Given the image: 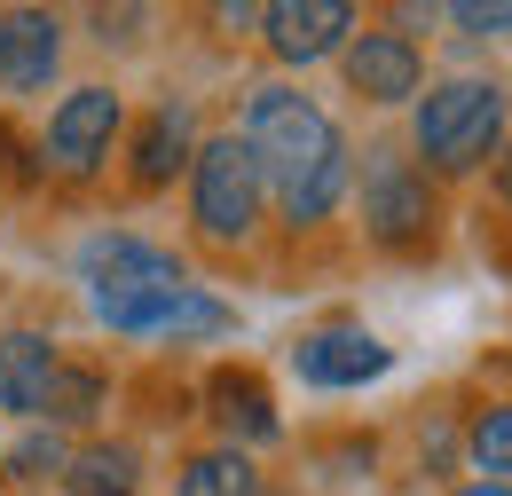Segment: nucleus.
I'll return each mask as SVG.
<instances>
[{"instance_id": "1", "label": "nucleus", "mask_w": 512, "mask_h": 496, "mask_svg": "<svg viewBox=\"0 0 512 496\" xmlns=\"http://www.w3.org/2000/svg\"><path fill=\"white\" fill-rule=\"evenodd\" d=\"M245 150H253L260 182L276 189V197H292L300 182H316L323 166L347 150L339 142V126L323 111L316 95H300V87H253V103H245V134H237Z\"/></svg>"}, {"instance_id": "2", "label": "nucleus", "mask_w": 512, "mask_h": 496, "mask_svg": "<svg viewBox=\"0 0 512 496\" xmlns=\"http://www.w3.org/2000/svg\"><path fill=\"white\" fill-rule=\"evenodd\" d=\"M410 142L434 174H473L505 150V87L489 79H442L418 95V119H410Z\"/></svg>"}, {"instance_id": "3", "label": "nucleus", "mask_w": 512, "mask_h": 496, "mask_svg": "<svg viewBox=\"0 0 512 496\" xmlns=\"http://www.w3.org/2000/svg\"><path fill=\"white\" fill-rule=\"evenodd\" d=\"M79 284H87V308L103 315L111 331H127L150 300L182 292V284H190V268H182L166 245H150V237L103 229V237H87V245H79Z\"/></svg>"}, {"instance_id": "4", "label": "nucleus", "mask_w": 512, "mask_h": 496, "mask_svg": "<svg viewBox=\"0 0 512 496\" xmlns=\"http://www.w3.org/2000/svg\"><path fill=\"white\" fill-rule=\"evenodd\" d=\"M260 205H268V182H260L253 150H245L237 134H205L197 158H190V221L205 237L237 245V237H253Z\"/></svg>"}, {"instance_id": "5", "label": "nucleus", "mask_w": 512, "mask_h": 496, "mask_svg": "<svg viewBox=\"0 0 512 496\" xmlns=\"http://www.w3.org/2000/svg\"><path fill=\"white\" fill-rule=\"evenodd\" d=\"M363 229L386 252H410L434 237V182H426L418 158H402V150H371L363 158Z\"/></svg>"}, {"instance_id": "6", "label": "nucleus", "mask_w": 512, "mask_h": 496, "mask_svg": "<svg viewBox=\"0 0 512 496\" xmlns=\"http://www.w3.org/2000/svg\"><path fill=\"white\" fill-rule=\"evenodd\" d=\"M119 126H127V103H119L111 87H71L64 103H56V119H48V166L71 174V182L103 174Z\"/></svg>"}, {"instance_id": "7", "label": "nucleus", "mask_w": 512, "mask_h": 496, "mask_svg": "<svg viewBox=\"0 0 512 496\" xmlns=\"http://www.w3.org/2000/svg\"><path fill=\"white\" fill-rule=\"evenodd\" d=\"M292 371L308 378V386H323V394H347V386H371V378L394 371V347H379L355 323H331V331H308L292 347Z\"/></svg>"}, {"instance_id": "8", "label": "nucleus", "mask_w": 512, "mask_h": 496, "mask_svg": "<svg viewBox=\"0 0 512 496\" xmlns=\"http://www.w3.org/2000/svg\"><path fill=\"white\" fill-rule=\"evenodd\" d=\"M347 87L363 103H410L426 87V56L410 32H355L347 40Z\"/></svg>"}, {"instance_id": "9", "label": "nucleus", "mask_w": 512, "mask_h": 496, "mask_svg": "<svg viewBox=\"0 0 512 496\" xmlns=\"http://www.w3.org/2000/svg\"><path fill=\"white\" fill-rule=\"evenodd\" d=\"M260 32H268L276 63H323L331 48H347L355 8L347 0H276V8H260Z\"/></svg>"}, {"instance_id": "10", "label": "nucleus", "mask_w": 512, "mask_h": 496, "mask_svg": "<svg viewBox=\"0 0 512 496\" xmlns=\"http://www.w3.org/2000/svg\"><path fill=\"white\" fill-rule=\"evenodd\" d=\"M64 63V24L48 8H0V87L8 95H40Z\"/></svg>"}, {"instance_id": "11", "label": "nucleus", "mask_w": 512, "mask_h": 496, "mask_svg": "<svg viewBox=\"0 0 512 496\" xmlns=\"http://www.w3.org/2000/svg\"><path fill=\"white\" fill-rule=\"evenodd\" d=\"M56 363H64V355H56L40 331H8V339H0V410H16V418L40 426L48 386H56Z\"/></svg>"}, {"instance_id": "12", "label": "nucleus", "mask_w": 512, "mask_h": 496, "mask_svg": "<svg viewBox=\"0 0 512 496\" xmlns=\"http://www.w3.org/2000/svg\"><path fill=\"white\" fill-rule=\"evenodd\" d=\"M237 331V315L221 308L213 292H197V284H182V292H166V300H150V308L127 323V339H229Z\"/></svg>"}, {"instance_id": "13", "label": "nucleus", "mask_w": 512, "mask_h": 496, "mask_svg": "<svg viewBox=\"0 0 512 496\" xmlns=\"http://www.w3.org/2000/svg\"><path fill=\"white\" fill-rule=\"evenodd\" d=\"M190 158H197L190 103H158V111L142 119V134H134V182H142V189H166Z\"/></svg>"}, {"instance_id": "14", "label": "nucleus", "mask_w": 512, "mask_h": 496, "mask_svg": "<svg viewBox=\"0 0 512 496\" xmlns=\"http://www.w3.org/2000/svg\"><path fill=\"white\" fill-rule=\"evenodd\" d=\"M213 418L229 426V449H245L253 457L260 441H276L284 434V418H276V402H268V386H260L253 371H213Z\"/></svg>"}, {"instance_id": "15", "label": "nucleus", "mask_w": 512, "mask_h": 496, "mask_svg": "<svg viewBox=\"0 0 512 496\" xmlns=\"http://www.w3.org/2000/svg\"><path fill=\"white\" fill-rule=\"evenodd\" d=\"M174 496H260V465L245 449H205L182 465V489Z\"/></svg>"}, {"instance_id": "16", "label": "nucleus", "mask_w": 512, "mask_h": 496, "mask_svg": "<svg viewBox=\"0 0 512 496\" xmlns=\"http://www.w3.org/2000/svg\"><path fill=\"white\" fill-rule=\"evenodd\" d=\"M134 449H71L64 496H134Z\"/></svg>"}, {"instance_id": "17", "label": "nucleus", "mask_w": 512, "mask_h": 496, "mask_svg": "<svg viewBox=\"0 0 512 496\" xmlns=\"http://www.w3.org/2000/svg\"><path fill=\"white\" fill-rule=\"evenodd\" d=\"M347 182H355V150H339L316 182H300L292 197H276V205H284V221H292V229H316V221H331V213H339Z\"/></svg>"}, {"instance_id": "18", "label": "nucleus", "mask_w": 512, "mask_h": 496, "mask_svg": "<svg viewBox=\"0 0 512 496\" xmlns=\"http://www.w3.org/2000/svg\"><path fill=\"white\" fill-rule=\"evenodd\" d=\"M95 402H103V378L56 363V386H48V410H40V426H87V418H95Z\"/></svg>"}, {"instance_id": "19", "label": "nucleus", "mask_w": 512, "mask_h": 496, "mask_svg": "<svg viewBox=\"0 0 512 496\" xmlns=\"http://www.w3.org/2000/svg\"><path fill=\"white\" fill-rule=\"evenodd\" d=\"M465 449H473L481 481H505L512 489V410H481V418L465 426Z\"/></svg>"}, {"instance_id": "20", "label": "nucleus", "mask_w": 512, "mask_h": 496, "mask_svg": "<svg viewBox=\"0 0 512 496\" xmlns=\"http://www.w3.org/2000/svg\"><path fill=\"white\" fill-rule=\"evenodd\" d=\"M8 465H16L24 481H48V473H64V465H71V449H64V434H56V426H32V434L8 449Z\"/></svg>"}, {"instance_id": "21", "label": "nucleus", "mask_w": 512, "mask_h": 496, "mask_svg": "<svg viewBox=\"0 0 512 496\" xmlns=\"http://www.w3.org/2000/svg\"><path fill=\"white\" fill-rule=\"evenodd\" d=\"M442 16L465 32V40H497V32H512V0H449Z\"/></svg>"}, {"instance_id": "22", "label": "nucleus", "mask_w": 512, "mask_h": 496, "mask_svg": "<svg viewBox=\"0 0 512 496\" xmlns=\"http://www.w3.org/2000/svg\"><path fill=\"white\" fill-rule=\"evenodd\" d=\"M497 197H505V205H512V142H505V150H497Z\"/></svg>"}, {"instance_id": "23", "label": "nucleus", "mask_w": 512, "mask_h": 496, "mask_svg": "<svg viewBox=\"0 0 512 496\" xmlns=\"http://www.w3.org/2000/svg\"><path fill=\"white\" fill-rule=\"evenodd\" d=\"M457 496H512V489H505V481H465Z\"/></svg>"}]
</instances>
